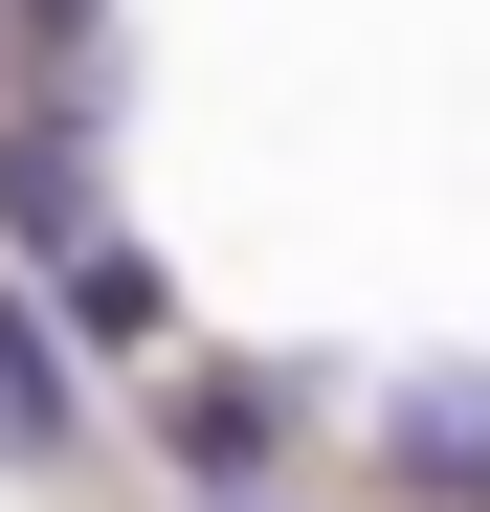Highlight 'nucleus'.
<instances>
[{
	"instance_id": "obj_1",
	"label": "nucleus",
	"mask_w": 490,
	"mask_h": 512,
	"mask_svg": "<svg viewBox=\"0 0 490 512\" xmlns=\"http://www.w3.org/2000/svg\"><path fill=\"white\" fill-rule=\"evenodd\" d=\"M0 223H23V245H90V223H112V201H90V112H67V90L0 112Z\"/></svg>"
},
{
	"instance_id": "obj_2",
	"label": "nucleus",
	"mask_w": 490,
	"mask_h": 512,
	"mask_svg": "<svg viewBox=\"0 0 490 512\" xmlns=\"http://www.w3.org/2000/svg\"><path fill=\"white\" fill-rule=\"evenodd\" d=\"M67 334H90V357H156V334H179V290H156V245L134 223H90V245H67V290H45Z\"/></svg>"
},
{
	"instance_id": "obj_3",
	"label": "nucleus",
	"mask_w": 490,
	"mask_h": 512,
	"mask_svg": "<svg viewBox=\"0 0 490 512\" xmlns=\"http://www.w3.org/2000/svg\"><path fill=\"white\" fill-rule=\"evenodd\" d=\"M0 468H67V357H45L23 290H0Z\"/></svg>"
},
{
	"instance_id": "obj_4",
	"label": "nucleus",
	"mask_w": 490,
	"mask_h": 512,
	"mask_svg": "<svg viewBox=\"0 0 490 512\" xmlns=\"http://www.w3.org/2000/svg\"><path fill=\"white\" fill-rule=\"evenodd\" d=\"M268 423H290L268 379H179V468H268Z\"/></svg>"
},
{
	"instance_id": "obj_5",
	"label": "nucleus",
	"mask_w": 490,
	"mask_h": 512,
	"mask_svg": "<svg viewBox=\"0 0 490 512\" xmlns=\"http://www.w3.org/2000/svg\"><path fill=\"white\" fill-rule=\"evenodd\" d=\"M23 23H45V45H90V0H23Z\"/></svg>"
},
{
	"instance_id": "obj_6",
	"label": "nucleus",
	"mask_w": 490,
	"mask_h": 512,
	"mask_svg": "<svg viewBox=\"0 0 490 512\" xmlns=\"http://www.w3.org/2000/svg\"><path fill=\"white\" fill-rule=\"evenodd\" d=\"M201 512H268V490H201Z\"/></svg>"
}]
</instances>
